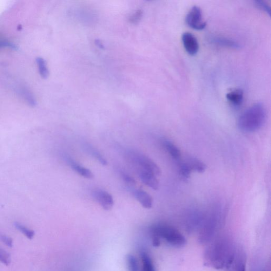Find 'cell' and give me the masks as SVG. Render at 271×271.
Instances as JSON below:
<instances>
[{
    "instance_id": "cell-2",
    "label": "cell",
    "mask_w": 271,
    "mask_h": 271,
    "mask_svg": "<svg viewBox=\"0 0 271 271\" xmlns=\"http://www.w3.org/2000/svg\"><path fill=\"white\" fill-rule=\"evenodd\" d=\"M267 111L261 103H257L245 111L239 118L238 125L246 133H252L261 129L266 121Z\"/></svg>"
},
{
    "instance_id": "cell-23",
    "label": "cell",
    "mask_w": 271,
    "mask_h": 271,
    "mask_svg": "<svg viewBox=\"0 0 271 271\" xmlns=\"http://www.w3.org/2000/svg\"><path fill=\"white\" fill-rule=\"evenodd\" d=\"M143 15V10L141 9L138 10L135 12L134 14H133L130 17L129 21L131 24H136L141 21Z\"/></svg>"
},
{
    "instance_id": "cell-25",
    "label": "cell",
    "mask_w": 271,
    "mask_h": 271,
    "mask_svg": "<svg viewBox=\"0 0 271 271\" xmlns=\"http://www.w3.org/2000/svg\"><path fill=\"white\" fill-rule=\"evenodd\" d=\"M255 5L257 6V8L266 12L269 15H270L271 9L270 6L265 2L260 1V0H257L255 1Z\"/></svg>"
},
{
    "instance_id": "cell-10",
    "label": "cell",
    "mask_w": 271,
    "mask_h": 271,
    "mask_svg": "<svg viewBox=\"0 0 271 271\" xmlns=\"http://www.w3.org/2000/svg\"><path fill=\"white\" fill-rule=\"evenodd\" d=\"M134 194L137 200L141 203L144 208L150 209L153 206V198L146 191L138 189L135 190Z\"/></svg>"
},
{
    "instance_id": "cell-14",
    "label": "cell",
    "mask_w": 271,
    "mask_h": 271,
    "mask_svg": "<svg viewBox=\"0 0 271 271\" xmlns=\"http://www.w3.org/2000/svg\"><path fill=\"white\" fill-rule=\"evenodd\" d=\"M227 100L236 106H239L243 101V91L240 89L231 91L227 94Z\"/></svg>"
},
{
    "instance_id": "cell-26",
    "label": "cell",
    "mask_w": 271,
    "mask_h": 271,
    "mask_svg": "<svg viewBox=\"0 0 271 271\" xmlns=\"http://www.w3.org/2000/svg\"><path fill=\"white\" fill-rule=\"evenodd\" d=\"M5 48H9L14 49H17L16 46L15 44L6 40V39L0 38V49Z\"/></svg>"
},
{
    "instance_id": "cell-18",
    "label": "cell",
    "mask_w": 271,
    "mask_h": 271,
    "mask_svg": "<svg viewBox=\"0 0 271 271\" xmlns=\"http://www.w3.org/2000/svg\"><path fill=\"white\" fill-rule=\"evenodd\" d=\"M39 74L43 78H47L49 76V71L45 59L41 57H38L36 59Z\"/></svg>"
},
{
    "instance_id": "cell-6",
    "label": "cell",
    "mask_w": 271,
    "mask_h": 271,
    "mask_svg": "<svg viewBox=\"0 0 271 271\" xmlns=\"http://www.w3.org/2000/svg\"><path fill=\"white\" fill-rule=\"evenodd\" d=\"M95 199L105 210H109L114 206V200L107 191L101 189L95 190L92 193Z\"/></svg>"
},
{
    "instance_id": "cell-27",
    "label": "cell",
    "mask_w": 271,
    "mask_h": 271,
    "mask_svg": "<svg viewBox=\"0 0 271 271\" xmlns=\"http://www.w3.org/2000/svg\"><path fill=\"white\" fill-rule=\"evenodd\" d=\"M0 240L8 247L13 246V240L11 237L5 235H0Z\"/></svg>"
},
{
    "instance_id": "cell-1",
    "label": "cell",
    "mask_w": 271,
    "mask_h": 271,
    "mask_svg": "<svg viewBox=\"0 0 271 271\" xmlns=\"http://www.w3.org/2000/svg\"><path fill=\"white\" fill-rule=\"evenodd\" d=\"M235 254L236 251L230 243L225 241H218L207 249L206 263L215 269H228Z\"/></svg>"
},
{
    "instance_id": "cell-16",
    "label": "cell",
    "mask_w": 271,
    "mask_h": 271,
    "mask_svg": "<svg viewBox=\"0 0 271 271\" xmlns=\"http://www.w3.org/2000/svg\"><path fill=\"white\" fill-rule=\"evenodd\" d=\"M85 149L88 151V153L92 157L95 158L99 163L102 165H107L108 162L96 148L92 147L90 144L84 145Z\"/></svg>"
},
{
    "instance_id": "cell-9",
    "label": "cell",
    "mask_w": 271,
    "mask_h": 271,
    "mask_svg": "<svg viewBox=\"0 0 271 271\" xmlns=\"http://www.w3.org/2000/svg\"><path fill=\"white\" fill-rule=\"evenodd\" d=\"M65 159L67 160L71 168L75 171L78 174L84 178H88V179H91V178L94 177V175L93 173L91 171L82 167V165L78 164L74 160H72L70 157H66Z\"/></svg>"
},
{
    "instance_id": "cell-20",
    "label": "cell",
    "mask_w": 271,
    "mask_h": 271,
    "mask_svg": "<svg viewBox=\"0 0 271 271\" xmlns=\"http://www.w3.org/2000/svg\"><path fill=\"white\" fill-rule=\"evenodd\" d=\"M126 260L129 271H140L137 260L134 256L128 254Z\"/></svg>"
},
{
    "instance_id": "cell-7",
    "label": "cell",
    "mask_w": 271,
    "mask_h": 271,
    "mask_svg": "<svg viewBox=\"0 0 271 271\" xmlns=\"http://www.w3.org/2000/svg\"><path fill=\"white\" fill-rule=\"evenodd\" d=\"M184 48L190 55H196L199 50V43L196 37L190 32H185L182 36Z\"/></svg>"
},
{
    "instance_id": "cell-13",
    "label": "cell",
    "mask_w": 271,
    "mask_h": 271,
    "mask_svg": "<svg viewBox=\"0 0 271 271\" xmlns=\"http://www.w3.org/2000/svg\"><path fill=\"white\" fill-rule=\"evenodd\" d=\"M163 145L165 149L174 160L177 162L181 160V151L174 144L169 141H165L163 142Z\"/></svg>"
},
{
    "instance_id": "cell-11",
    "label": "cell",
    "mask_w": 271,
    "mask_h": 271,
    "mask_svg": "<svg viewBox=\"0 0 271 271\" xmlns=\"http://www.w3.org/2000/svg\"><path fill=\"white\" fill-rule=\"evenodd\" d=\"M227 269L229 271H246V257L241 253L236 252L234 260Z\"/></svg>"
},
{
    "instance_id": "cell-8",
    "label": "cell",
    "mask_w": 271,
    "mask_h": 271,
    "mask_svg": "<svg viewBox=\"0 0 271 271\" xmlns=\"http://www.w3.org/2000/svg\"><path fill=\"white\" fill-rule=\"evenodd\" d=\"M138 174L141 181L146 186L154 190L159 188V182L158 181L157 176L153 173L149 171L139 169Z\"/></svg>"
},
{
    "instance_id": "cell-21",
    "label": "cell",
    "mask_w": 271,
    "mask_h": 271,
    "mask_svg": "<svg viewBox=\"0 0 271 271\" xmlns=\"http://www.w3.org/2000/svg\"><path fill=\"white\" fill-rule=\"evenodd\" d=\"M177 163H178V168H179L180 173L181 176L186 178L189 177L192 171L187 163L181 160Z\"/></svg>"
},
{
    "instance_id": "cell-17",
    "label": "cell",
    "mask_w": 271,
    "mask_h": 271,
    "mask_svg": "<svg viewBox=\"0 0 271 271\" xmlns=\"http://www.w3.org/2000/svg\"><path fill=\"white\" fill-rule=\"evenodd\" d=\"M141 257L143 264L142 271H156L153 261L146 252L142 251Z\"/></svg>"
},
{
    "instance_id": "cell-4",
    "label": "cell",
    "mask_w": 271,
    "mask_h": 271,
    "mask_svg": "<svg viewBox=\"0 0 271 271\" xmlns=\"http://www.w3.org/2000/svg\"><path fill=\"white\" fill-rule=\"evenodd\" d=\"M132 160L136 163L139 169H143L150 172L156 176H160L161 171L159 167L147 156L144 155L132 153L131 154Z\"/></svg>"
},
{
    "instance_id": "cell-12",
    "label": "cell",
    "mask_w": 271,
    "mask_h": 271,
    "mask_svg": "<svg viewBox=\"0 0 271 271\" xmlns=\"http://www.w3.org/2000/svg\"><path fill=\"white\" fill-rule=\"evenodd\" d=\"M184 162L188 165L191 171H195L197 173H203L206 170V165L195 157L188 156Z\"/></svg>"
},
{
    "instance_id": "cell-28",
    "label": "cell",
    "mask_w": 271,
    "mask_h": 271,
    "mask_svg": "<svg viewBox=\"0 0 271 271\" xmlns=\"http://www.w3.org/2000/svg\"><path fill=\"white\" fill-rule=\"evenodd\" d=\"M95 44L98 48L101 49H104V46H103L102 43H101L100 40H99V39H96V40L95 41Z\"/></svg>"
},
{
    "instance_id": "cell-22",
    "label": "cell",
    "mask_w": 271,
    "mask_h": 271,
    "mask_svg": "<svg viewBox=\"0 0 271 271\" xmlns=\"http://www.w3.org/2000/svg\"><path fill=\"white\" fill-rule=\"evenodd\" d=\"M11 261V257L9 253L0 247V262L6 266H9Z\"/></svg>"
},
{
    "instance_id": "cell-3",
    "label": "cell",
    "mask_w": 271,
    "mask_h": 271,
    "mask_svg": "<svg viewBox=\"0 0 271 271\" xmlns=\"http://www.w3.org/2000/svg\"><path fill=\"white\" fill-rule=\"evenodd\" d=\"M153 236L163 239L170 246L176 248H181L186 246V238L177 229L164 224H157L150 229Z\"/></svg>"
},
{
    "instance_id": "cell-5",
    "label": "cell",
    "mask_w": 271,
    "mask_h": 271,
    "mask_svg": "<svg viewBox=\"0 0 271 271\" xmlns=\"http://www.w3.org/2000/svg\"><path fill=\"white\" fill-rule=\"evenodd\" d=\"M186 21L189 27L196 30H202L207 25L203 21L201 9L197 6H194L189 11Z\"/></svg>"
},
{
    "instance_id": "cell-15",
    "label": "cell",
    "mask_w": 271,
    "mask_h": 271,
    "mask_svg": "<svg viewBox=\"0 0 271 271\" xmlns=\"http://www.w3.org/2000/svg\"><path fill=\"white\" fill-rule=\"evenodd\" d=\"M211 39H212V42L213 43L223 46V47L235 49H238L240 48L239 44L228 38L222 37H215Z\"/></svg>"
},
{
    "instance_id": "cell-24",
    "label": "cell",
    "mask_w": 271,
    "mask_h": 271,
    "mask_svg": "<svg viewBox=\"0 0 271 271\" xmlns=\"http://www.w3.org/2000/svg\"><path fill=\"white\" fill-rule=\"evenodd\" d=\"M122 176L123 181L130 187H134L136 186V182L134 178L124 173H122Z\"/></svg>"
},
{
    "instance_id": "cell-19",
    "label": "cell",
    "mask_w": 271,
    "mask_h": 271,
    "mask_svg": "<svg viewBox=\"0 0 271 271\" xmlns=\"http://www.w3.org/2000/svg\"><path fill=\"white\" fill-rule=\"evenodd\" d=\"M15 227L25 236L27 237L28 239L32 240L34 239L35 236V231L25 226L23 224L19 222H16L14 224Z\"/></svg>"
}]
</instances>
